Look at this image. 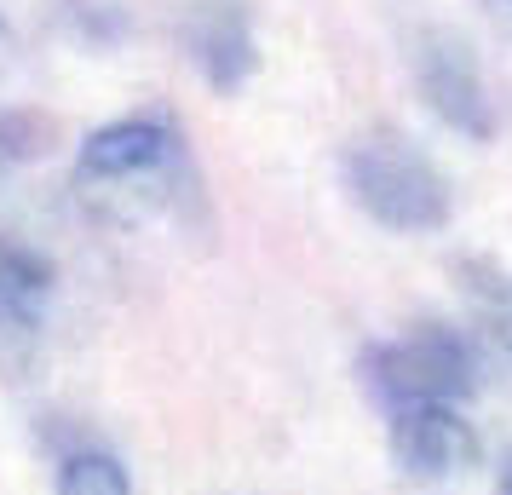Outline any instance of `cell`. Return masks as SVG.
<instances>
[{"mask_svg":"<svg viewBox=\"0 0 512 495\" xmlns=\"http://www.w3.org/2000/svg\"><path fill=\"white\" fill-rule=\"evenodd\" d=\"M185 139L162 116H127L98 127L75 156V196L104 225H144L179 196Z\"/></svg>","mask_w":512,"mask_h":495,"instance_id":"1","label":"cell"},{"mask_svg":"<svg viewBox=\"0 0 512 495\" xmlns=\"http://www.w3.org/2000/svg\"><path fill=\"white\" fill-rule=\"evenodd\" d=\"M346 190L374 225L403 231V236L443 231V219H449V185H443V173L403 133H386V127L363 133L346 150Z\"/></svg>","mask_w":512,"mask_h":495,"instance_id":"2","label":"cell"},{"mask_svg":"<svg viewBox=\"0 0 512 495\" xmlns=\"http://www.w3.org/2000/svg\"><path fill=\"white\" fill-rule=\"evenodd\" d=\"M363 380L392 415L397 409H420V403H455L461 409V398L478 386V363H472V346L455 329L420 323V329L374 346L363 357Z\"/></svg>","mask_w":512,"mask_h":495,"instance_id":"3","label":"cell"},{"mask_svg":"<svg viewBox=\"0 0 512 495\" xmlns=\"http://www.w3.org/2000/svg\"><path fill=\"white\" fill-rule=\"evenodd\" d=\"M415 81H420V93H426V104H432L455 133H466V139H489V133H495V110H489L484 75H478V58H472L466 41L443 35V29L420 35Z\"/></svg>","mask_w":512,"mask_h":495,"instance_id":"4","label":"cell"},{"mask_svg":"<svg viewBox=\"0 0 512 495\" xmlns=\"http://www.w3.org/2000/svg\"><path fill=\"white\" fill-rule=\"evenodd\" d=\"M392 455L409 478H449L478 461V432L455 403H420L392 415Z\"/></svg>","mask_w":512,"mask_h":495,"instance_id":"5","label":"cell"},{"mask_svg":"<svg viewBox=\"0 0 512 495\" xmlns=\"http://www.w3.org/2000/svg\"><path fill=\"white\" fill-rule=\"evenodd\" d=\"M52 283H58V271H52L47 254L0 231V329L6 334L41 329L47 300H52Z\"/></svg>","mask_w":512,"mask_h":495,"instance_id":"6","label":"cell"},{"mask_svg":"<svg viewBox=\"0 0 512 495\" xmlns=\"http://www.w3.org/2000/svg\"><path fill=\"white\" fill-rule=\"evenodd\" d=\"M196 52H202V64H208L213 87H236V81L248 75V64H254V47H248V35H242V24H236L231 12L213 18V29H202Z\"/></svg>","mask_w":512,"mask_h":495,"instance_id":"7","label":"cell"},{"mask_svg":"<svg viewBox=\"0 0 512 495\" xmlns=\"http://www.w3.org/2000/svg\"><path fill=\"white\" fill-rule=\"evenodd\" d=\"M58 495H133L127 467L104 449H75L70 461L58 467Z\"/></svg>","mask_w":512,"mask_h":495,"instance_id":"8","label":"cell"},{"mask_svg":"<svg viewBox=\"0 0 512 495\" xmlns=\"http://www.w3.org/2000/svg\"><path fill=\"white\" fill-rule=\"evenodd\" d=\"M489 334L501 340V352H512V283L489 294Z\"/></svg>","mask_w":512,"mask_h":495,"instance_id":"9","label":"cell"},{"mask_svg":"<svg viewBox=\"0 0 512 495\" xmlns=\"http://www.w3.org/2000/svg\"><path fill=\"white\" fill-rule=\"evenodd\" d=\"M12 52H18V41H12V24H6V18H0V70H6V64H12Z\"/></svg>","mask_w":512,"mask_h":495,"instance_id":"10","label":"cell"},{"mask_svg":"<svg viewBox=\"0 0 512 495\" xmlns=\"http://www.w3.org/2000/svg\"><path fill=\"white\" fill-rule=\"evenodd\" d=\"M495 495H512V461L501 467V484H495Z\"/></svg>","mask_w":512,"mask_h":495,"instance_id":"11","label":"cell"},{"mask_svg":"<svg viewBox=\"0 0 512 495\" xmlns=\"http://www.w3.org/2000/svg\"><path fill=\"white\" fill-rule=\"evenodd\" d=\"M489 6H495V12H501V18H512V0H489Z\"/></svg>","mask_w":512,"mask_h":495,"instance_id":"12","label":"cell"}]
</instances>
